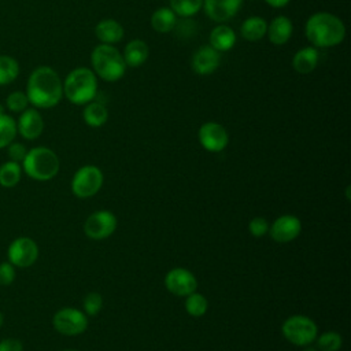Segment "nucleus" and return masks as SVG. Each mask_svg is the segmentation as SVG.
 Returning a JSON list of instances; mask_svg holds the SVG:
<instances>
[{
	"label": "nucleus",
	"instance_id": "obj_3",
	"mask_svg": "<svg viewBox=\"0 0 351 351\" xmlns=\"http://www.w3.org/2000/svg\"><path fill=\"white\" fill-rule=\"evenodd\" d=\"M96 93V74L86 67H77L71 70L63 82V95L73 104H88L95 99Z\"/></svg>",
	"mask_w": 351,
	"mask_h": 351
},
{
	"label": "nucleus",
	"instance_id": "obj_28",
	"mask_svg": "<svg viewBox=\"0 0 351 351\" xmlns=\"http://www.w3.org/2000/svg\"><path fill=\"white\" fill-rule=\"evenodd\" d=\"M16 121L5 112L0 114V148L10 145L16 137Z\"/></svg>",
	"mask_w": 351,
	"mask_h": 351
},
{
	"label": "nucleus",
	"instance_id": "obj_33",
	"mask_svg": "<svg viewBox=\"0 0 351 351\" xmlns=\"http://www.w3.org/2000/svg\"><path fill=\"white\" fill-rule=\"evenodd\" d=\"M269 226H270V223L267 222L266 218L255 217L248 222V232L251 236L259 239V237L265 236L266 233H269Z\"/></svg>",
	"mask_w": 351,
	"mask_h": 351
},
{
	"label": "nucleus",
	"instance_id": "obj_27",
	"mask_svg": "<svg viewBox=\"0 0 351 351\" xmlns=\"http://www.w3.org/2000/svg\"><path fill=\"white\" fill-rule=\"evenodd\" d=\"M185 310L191 317L199 318L203 317L208 310V300L204 295L199 292H192L188 296H185Z\"/></svg>",
	"mask_w": 351,
	"mask_h": 351
},
{
	"label": "nucleus",
	"instance_id": "obj_16",
	"mask_svg": "<svg viewBox=\"0 0 351 351\" xmlns=\"http://www.w3.org/2000/svg\"><path fill=\"white\" fill-rule=\"evenodd\" d=\"M219 52L210 45L200 47L192 56V70L199 75L214 73L219 66Z\"/></svg>",
	"mask_w": 351,
	"mask_h": 351
},
{
	"label": "nucleus",
	"instance_id": "obj_17",
	"mask_svg": "<svg viewBox=\"0 0 351 351\" xmlns=\"http://www.w3.org/2000/svg\"><path fill=\"white\" fill-rule=\"evenodd\" d=\"M293 25L288 16L278 15L273 18L270 25H267V37L269 41L274 45H284L292 36Z\"/></svg>",
	"mask_w": 351,
	"mask_h": 351
},
{
	"label": "nucleus",
	"instance_id": "obj_22",
	"mask_svg": "<svg viewBox=\"0 0 351 351\" xmlns=\"http://www.w3.org/2000/svg\"><path fill=\"white\" fill-rule=\"evenodd\" d=\"M177 15L170 7H160L151 15V26L158 33H169L177 25Z\"/></svg>",
	"mask_w": 351,
	"mask_h": 351
},
{
	"label": "nucleus",
	"instance_id": "obj_10",
	"mask_svg": "<svg viewBox=\"0 0 351 351\" xmlns=\"http://www.w3.org/2000/svg\"><path fill=\"white\" fill-rule=\"evenodd\" d=\"M8 262L16 267H29L38 258V245L30 237H16L7 250Z\"/></svg>",
	"mask_w": 351,
	"mask_h": 351
},
{
	"label": "nucleus",
	"instance_id": "obj_23",
	"mask_svg": "<svg viewBox=\"0 0 351 351\" xmlns=\"http://www.w3.org/2000/svg\"><path fill=\"white\" fill-rule=\"evenodd\" d=\"M82 118L88 126L100 128L107 122L108 111L103 103L89 101L82 111Z\"/></svg>",
	"mask_w": 351,
	"mask_h": 351
},
{
	"label": "nucleus",
	"instance_id": "obj_30",
	"mask_svg": "<svg viewBox=\"0 0 351 351\" xmlns=\"http://www.w3.org/2000/svg\"><path fill=\"white\" fill-rule=\"evenodd\" d=\"M203 5V0H170V8L176 15L188 18L195 15Z\"/></svg>",
	"mask_w": 351,
	"mask_h": 351
},
{
	"label": "nucleus",
	"instance_id": "obj_25",
	"mask_svg": "<svg viewBox=\"0 0 351 351\" xmlns=\"http://www.w3.org/2000/svg\"><path fill=\"white\" fill-rule=\"evenodd\" d=\"M19 75V63L10 55H0V86L14 82Z\"/></svg>",
	"mask_w": 351,
	"mask_h": 351
},
{
	"label": "nucleus",
	"instance_id": "obj_4",
	"mask_svg": "<svg viewBox=\"0 0 351 351\" xmlns=\"http://www.w3.org/2000/svg\"><path fill=\"white\" fill-rule=\"evenodd\" d=\"M95 74L107 82L118 81L126 71V63L121 52L111 44L97 45L90 55Z\"/></svg>",
	"mask_w": 351,
	"mask_h": 351
},
{
	"label": "nucleus",
	"instance_id": "obj_40",
	"mask_svg": "<svg viewBox=\"0 0 351 351\" xmlns=\"http://www.w3.org/2000/svg\"><path fill=\"white\" fill-rule=\"evenodd\" d=\"M3 112H4V106L0 104V114H3Z\"/></svg>",
	"mask_w": 351,
	"mask_h": 351
},
{
	"label": "nucleus",
	"instance_id": "obj_7",
	"mask_svg": "<svg viewBox=\"0 0 351 351\" xmlns=\"http://www.w3.org/2000/svg\"><path fill=\"white\" fill-rule=\"evenodd\" d=\"M104 181L101 170L95 165H85L80 167L71 178V192L80 197L86 199L95 196Z\"/></svg>",
	"mask_w": 351,
	"mask_h": 351
},
{
	"label": "nucleus",
	"instance_id": "obj_42",
	"mask_svg": "<svg viewBox=\"0 0 351 351\" xmlns=\"http://www.w3.org/2000/svg\"><path fill=\"white\" fill-rule=\"evenodd\" d=\"M251 1H252V0H251Z\"/></svg>",
	"mask_w": 351,
	"mask_h": 351
},
{
	"label": "nucleus",
	"instance_id": "obj_21",
	"mask_svg": "<svg viewBox=\"0 0 351 351\" xmlns=\"http://www.w3.org/2000/svg\"><path fill=\"white\" fill-rule=\"evenodd\" d=\"M148 53H149L148 45L143 40H132L126 44L122 56L126 66L138 67L147 60Z\"/></svg>",
	"mask_w": 351,
	"mask_h": 351
},
{
	"label": "nucleus",
	"instance_id": "obj_24",
	"mask_svg": "<svg viewBox=\"0 0 351 351\" xmlns=\"http://www.w3.org/2000/svg\"><path fill=\"white\" fill-rule=\"evenodd\" d=\"M267 32V23L261 16H250L247 18L240 27L241 36L247 41H259Z\"/></svg>",
	"mask_w": 351,
	"mask_h": 351
},
{
	"label": "nucleus",
	"instance_id": "obj_15",
	"mask_svg": "<svg viewBox=\"0 0 351 351\" xmlns=\"http://www.w3.org/2000/svg\"><path fill=\"white\" fill-rule=\"evenodd\" d=\"M243 0H203L206 15L214 22H226L232 19L241 7Z\"/></svg>",
	"mask_w": 351,
	"mask_h": 351
},
{
	"label": "nucleus",
	"instance_id": "obj_35",
	"mask_svg": "<svg viewBox=\"0 0 351 351\" xmlns=\"http://www.w3.org/2000/svg\"><path fill=\"white\" fill-rule=\"evenodd\" d=\"M8 147V156H10V159L11 160H14V162H22L23 160V158L26 156V152H27V149H26V147L22 144V143H15V141H12L10 145H7Z\"/></svg>",
	"mask_w": 351,
	"mask_h": 351
},
{
	"label": "nucleus",
	"instance_id": "obj_19",
	"mask_svg": "<svg viewBox=\"0 0 351 351\" xmlns=\"http://www.w3.org/2000/svg\"><path fill=\"white\" fill-rule=\"evenodd\" d=\"M96 37L103 44H115L123 37V27L115 19H103L95 27Z\"/></svg>",
	"mask_w": 351,
	"mask_h": 351
},
{
	"label": "nucleus",
	"instance_id": "obj_18",
	"mask_svg": "<svg viewBox=\"0 0 351 351\" xmlns=\"http://www.w3.org/2000/svg\"><path fill=\"white\" fill-rule=\"evenodd\" d=\"M236 44V33L228 25H218L210 33V47L218 52L229 51Z\"/></svg>",
	"mask_w": 351,
	"mask_h": 351
},
{
	"label": "nucleus",
	"instance_id": "obj_2",
	"mask_svg": "<svg viewBox=\"0 0 351 351\" xmlns=\"http://www.w3.org/2000/svg\"><path fill=\"white\" fill-rule=\"evenodd\" d=\"M307 40L318 48L339 45L346 37V26L340 18L329 12L313 14L304 26Z\"/></svg>",
	"mask_w": 351,
	"mask_h": 351
},
{
	"label": "nucleus",
	"instance_id": "obj_11",
	"mask_svg": "<svg viewBox=\"0 0 351 351\" xmlns=\"http://www.w3.org/2000/svg\"><path fill=\"white\" fill-rule=\"evenodd\" d=\"M165 287L176 296H188L197 289L195 274L185 267H173L165 276Z\"/></svg>",
	"mask_w": 351,
	"mask_h": 351
},
{
	"label": "nucleus",
	"instance_id": "obj_36",
	"mask_svg": "<svg viewBox=\"0 0 351 351\" xmlns=\"http://www.w3.org/2000/svg\"><path fill=\"white\" fill-rule=\"evenodd\" d=\"M0 351H23V346L18 339H3L0 341Z\"/></svg>",
	"mask_w": 351,
	"mask_h": 351
},
{
	"label": "nucleus",
	"instance_id": "obj_6",
	"mask_svg": "<svg viewBox=\"0 0 351 351\" xmlns=\"http://www.w3.org/2000/svg\"><path fill=\"white\" fill-rule=\"evenodd\" d=\"M281 333L291 344L304 347L315 341L318 336V326L310 317L295 314L282 322Z\"/></svg>",
	"mask_w": 351,
	"mask_h": 351
},
{
	"label": "nucleus",
	"instance_id": "obj_37",
	"mask_svg": "<svg viewBox=\"0 0 351 351\" xmlns=\"http://www.w3.org/2000/svg\"><path fill=\"white\" fill-rule=\"evenodd\" d=\"M265 1L273 8H281L289 3V0H265Z\"/></svg>",
	"mask_w": 351,
	"mask_h": 351
},
{
	"label": "nucleus",
	"instance_id": "obj_34",
	"mask_svg": "<svg viewBox=\"0 0 351 351\" xmlns=\"http://www.w3.org/2000/svg\"><path fill=\"white\" fill-rule=\"evenodd\" d=\"M15 280V266L10 262L0 263V285H10Z\"/></svg>",
	"mask_w": 351,
	"mask_h": 351
},
{
	"label": "nucleus",
	"instance_id": "obj_38",
	"mask_svg": "<svg viewBox=\"0 0 351 351\" xmlns=\"http://www.w3.org/2000/svg\"><path fill=\"white\" fill-rule=\"evenodd\" d=\"M303 351H318V350H317V347L308 344V346H304V347H303Z\"/></svg>",
	"mask_w": 351,
	"mask_h": 351
},
{
	"label": "nucleus",
	"instance_id": "obj_32",
	"mask_svg": "<svg viewBox=\"0 0 351 351\" xmlns=\"http://www.w3.org/2000/svg\"><path fill=\"white\" fill-rule=\"evenodd\" d=\"M84 306V313L89 317L92 315H97L103 307V298L100 293L97 292H89L82 302Z\"/></svg>",
	"mask_w": 351,
	"mask_h": 351
},
{
	"label": "nucleus",
	"instance_id": "obj_20",
	"mask_svg": "<svg viewBox=\"0 0 351 351\" xmlns=\"http://www.w3.org/2000/svg\"><path fill=\"white\" fill-rule=\"evenodd\" d=\"M318 63V51L315 47H306L299 49L292 58V67L300 74L311 73Z\"/></svg>",
	"mask_w": 351,
	"mask_h": 351
},
{
	"label": "nucleus",
	"instance_id": "obj_26",
	"mask_svg": "<svg viewBox=\"0 0 351 351\" xmlns=\"http://www.w3.org/2000/svg\"><path fill=\"white\" fill-rule=\"evenodd\" d=\"M21 174H22V167L18 162H14V160L4 162L0 166V185L5 188L15 186L21 180Z\"/></svg>",
	"mask_w": 351,
	"mask_h": 351
},
{
	"label": "nucleus",
	"instance_id": "obj_8",
	"mask_svg": "<svg viewBox=\"0 0 351 351\" xmlns=\"http://www.w3.org/2000/svg\"><path fill=\"white\" fill-rule=\"evenodd\" d=\"M52 325L60 335L78 336L88 328V315L78 308L63 307L55 313Z\"/></svg>",
	"mask_w": 351,
	"mask_h": 351
},
{
	"label": "nucleus",
	"instance_id": "obj_13",
	"mask_svg": "<svg viewBox=\"0 0 351 351\" xmlns=\"http://www.w3.org/2000/svg\"><path fill=\"white\" fill-rule=\"evenodd\" d=\"M302 232V222L296 215L282 214L269 226V236L277 243H289Z\"/></svg>",
	"mask_w": 351,
	"mask_h": 351
},
{
	"label": "nucleus",
	"instance_id": "obj_14",
	"mask_svg": "<svg viewBox=\"0 0 351 351\" xmlns=\"http://www.w3.org/2000/svg\"><path fill=\"white\" fill-rule=\"evenodd\" d=\"M18 133L26 140H36L44 130V119L37 108H26L16 121Z\"/></svg>",
	"mask_w": 351,
	"mask_h": 351
},
{
	"label": "nucleus",
	"instance_id": "obj_31",
	"mask_svg": "<svg viewBox=\"0 0 351 351\" xmlns=\"http://www.w3.org/2000/svg\"><path fill=\"white\" fill-rule=\"evenodd\" d=\"M27 106H29V99L26 93L21 90L11 92L5 99V107L11 112H22L27 108Z\"/></svg>",
	"mask_w": 351,
	"mask_h": 351
},
{
	"label": "nucleus",
	"instance_id": "obj_1",
	"mask_svg": "<svg viewBox=\"0 0 351 351\" xmlns=\"http://www.w3.org/2000/svg\"><path fill=\"white\" fill-rule=\"evenodd\" d=\"M25 93L34 108H52L63 97V82L52 67L38 66L29 75Z\"/></svg>",
	"mask_w": 351,
	"mask_h": 351
},
{
	"label": "nucleus",
	"instance_id": "obj_29",
	"mask_svg": "<svg viewBox=\"0 0 351 351\" xmlns=\"http://www.w3.org/2000/svg\"><path fill=\"white\" fill-rule=\"evenodd\" d=\"M315 343L318 351H339L343 346V337L339 332L328 330L317 336Z\"/></svg>",
	"mask_w": 351,
	"mask_h": 351
},
{
	"label": "nucleus",
	"instance_id": "obj_39",
	"mask_svg": "<svg viewBox=\"0 0 351 351\" xmlns=\"http://www.w3.org/2000/svg\"><path fill=\"white\" fill-rule=\"evenodd\" d=\"M3 319H4V317H3V314L0 313V326L3 325Z\"/></svg>",
	"mask_w": 351,
	"mask_h": 351
},
{
	"label": "nucleus",
	"instance_id": "obj_12",
	"mask_svg": "<svg viewBox=\"0 0 351 351\" xmlns=\"http://www.w3.org/2000/svg\"><path fill=\"white\" fill-rule=\"evenodd\" d=\"M197 137L202 147L208 152H221L229 143L226 129L217 122H204L197 132Z\"/></svg>",
	"mask_w": 351,
	"mask_h": 351
},
{
	"label": "nucleus",
	"instance_id": "obj_41",
	"mask_svg": "<svg viewBox=\"0 0 351 351\" xmlns=\"http://www.w3.org/2000/svg\"><path fill=\"white\" fill-rule=\"evenodd\" d=\"M64 351H78V350H64Z\"/></svg>",
	"mask_w": 351,
	"mask_h": 351
},
{
	"label": "nucleus",
	"instance_id": "obj_9",
	"mask_svg": "<svg viewBox=\"0 0 351 351\" xmlns=\"http://www.w3.org/2000/svg\"><path fill=\"white\" fill-rule=\"evenodd\" d=\"M118 219L108 210L93 211L84 222V233L92 240L108 239L117 229Z\"/></svg>",
	"mask_w": 351,
	"mask_h": 351
},
{
	"label": "nucleus",
	"instance_id": "obj_5",
	"mask_svg": "<svg viewBox=\"0 0 351 351\" xmlns=\"http://www.w3.org/2000/svg\"><path fill=\"white\" fill-rule=\"evenodd\" d=\"M60 167L58 155L47 147H34L26 152L22 160L23 171L33 180L48 181L53 178Z\"/></svg>",
	"mask_w": 351,
	"mask_h": 351
}]
</instances>
